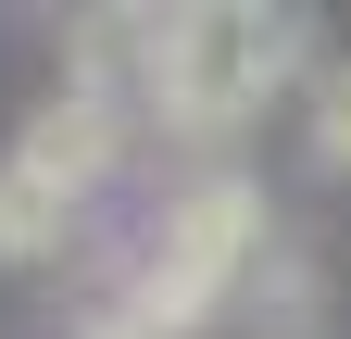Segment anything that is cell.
<instances>
[{
    "instance_id": "3957f363",
    "label": "cell",
    "mask_w": 351,
    "mask_h": 339,
    "mask_svg": "<svg viewBox=\"0 0 351 339\" xmlns=\"http://www.w3.org/2000/svg\"><path fill=\"white\" fill-rule=\"evenodd\" d=\"M63 226H75V201H51L38 176L0 163V251H63Z\"/></svg>"
},
{
    "instance_id": "277c9868",
    "label": "cell",
    "mask_w": 351,
    "mask_h": 339,
    "mask_svg": "<svg viewBox=\"0 0 351 339\" xmlns=\"http://www.w3.org/2000/svg\"><path fill=\"white\" fill-rule=\"evenodd\" d=\"M251 302H263V327H276V339L314 327V277H301V251H263V264H251Z\"/></svg>"
},
{
    "instance_id": "6da1fadb",
    "label": "cell",
    "mask_w": 351,
    "mask_h": 339,
    "mask_svg": "<svg viewBox=\"0 0 351 339\" xmlns=\"http://www.w3.org/2000/svg\"><path fill=\"white\" fill-rule=\"evenodd\" d=\"M301 63V13H251V0H213V13H176V51H163V89L151 113L176 139H226L276 101V75Z\"/></svg>"
},
{
    "instance_id": "5b68a950",
    "label": "cell",
    "mask_w": 351,
    "mask_h": 339,
    "mask_svg": "<svg viewBox=\"0 0 351 339\" xmlns=\"http://www.w3.org/2000/svg\"><path fill=\"white\" fill-rule=\"evenodd\" d=\"M314 163H326V176H351V63L314 75Z\"/></svg>"
},
{
    "instance_id": "7a4b0ae2",
    "label": "cell",
    "mask_w": 351,
    "mask_h": 339,
    "mask_svg": "<svg viewBox=\"0 0 351 339\" xmlns=\"http://www.w3.org/2000/svg\"><path fill=\"white\" fill-rule=\"evenodd\" d=\"M113 151H125V113H113V101H88V89H63V101L13 139V176H38L51 201H88V189L113 176Z\"/></svg>"
}]
</instances>
